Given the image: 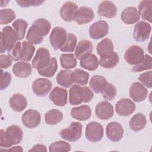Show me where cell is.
<instances>
[{"instance_id":"obj_1","label":"cell","mask_w":152,"mask_h":152,"mask_svg":"<svg viewBox=\"0 0 152 152\" xmlns=\"http://www.w3.org/2000/svg\"><path fill=\"white\" fill-rule=\"evenodd\" d=\"M23 136L21 128L17 125L8 126L5 131L1 130L0 146L4 148H9L12 145L20 143Z\"/></svg>"},{"instance_id":"obj_2","label":"cell","mask_w":152,"mask_h":152,"mask_svg":"<svg viewBox=\"0 0 152 152\" xmlns=\"http://www.w3.org/2000/svg\"><path fill=\"white\" fill-rule=\"evenodd\" d=\"M17 34L11 26H6L1 32V53L9 51L17 43Z\"/></svg>"},{"instance_id":"obj_3","label":"cell","mask_w":152,"mask_h":152,"mask_svg":"<svg viewBox=\"0 0 152 152\" xmlns=\"http://www.w3.org/2000/svg\"><path fill=\"white\" fill-rule=\"evenodd\" d=\"M83 126L78 122H73L69 126L59 132L60 136L68 141L74 142L78 140L81 136Z\"/></svg>"},{"instance_id":"obj_4","label":"cell","mask_w":152,"mask_h":152,"mask_svg":"<svg viewBox=\"0 0 152 152\" xmlns=\"http://www.w3.org/2000/svg\"><path fill=\"white\" fill-rule=\"evenodd\" d=\"M103 137V128L97 122H91L86 126V137L90 142L100 141Z\"/></svg>"},{"instance_id":"obj_5","label":"cell","mask_w":152,"mask_h":152,"mask_svg":"<svg viewBox=\"0 0 152 152\" xmlns=\"http://www.w3.org/2000/svg\"><path fill=\"white\" fill-rule=\"evenodd\" d=\"M51 59L49 51L45 48H40L32 61V66L37 70L46 66Z\"/></svg>"},{"instance_id":"obj_6","label":"cell","mask_w":152,"mask_h":152,"mask_svg":"<svg viewBox=\"0 0 152 152\" xmlns=\"http://www.w3.org/2000/svg\"><path fill=\"white\" fill-rule=\"evenodd\" d=\"M67 37L66 31L61 27H55L52 29L49 40L53 49L56 50L64 44Z\"/></svg>"},{"instance_id":"obj_7","label":"cell","mask_w":152,"mask_h":152,"mask_svg":"<svg viewBox=\"0 0 152 152\" xmlns=\"http://www.w3.org/2000/svg\"><path fill=\"white\" fill-rule=\"evenodd\" d=\"M144 50L137 45L131 46L125 51L124 58L126 62L130 65H137L144 58Z\"/></svg>"},{"instance_id":"obj_8","label":"cell","mask_w":152,"mask_h":152,"mask_svg":"<svg viewBox=\"0 0 152 152\" xmlns=\"http://www.w3.org/2000/svg\"><path fill=\"white\" fill-rule=\"evenodd\" d=\"M151 31V25L143 21L135 24L134 28L133 36L137 42H144L147 40Z\"/></svg>"},{"instance_id":"obj_9","label":"cell","mask_w":152,"mask_h":152,"mask_svg":"<svg viewBox=\"0 0 152 152\" xmlns=\"http://www.w3.org/2000/svg\"><path fill=\"white\" fill-rule=\"evenodd\" d=\"M52 87L51 81L46 78H39L32 84V90L38 97H45L50 91Z\"/></svg>"},{"instance_id":"obj_10","label":"cell","mask_w":152,"mask_h":152,"mask_svg":"<svg viewBox=\"0 0 152 152\" xmlns=\"http://www.w3.org/2000/svg\"><path fill=\"white\" fill-rule=\"evenodd\" d=\"M109 32L107 23L104 20H100L93 23L89 28V35L93 39H99L106 36Z\"/></svg>"},{"instance_id":"obj_11","label":"cell","mask_w":152,"mask_h":152,"mask_svg":"<svg viewBox=\"0 0 152 152\" xmlns=\"http://www.w3.org/2000/svg\"><path fill=\"white\" fill-rule=\"evenodd\" d=\"M94 17L93 10L88 7H81L74 13L73 20L81 25L91 21Z\"/></svg>"},{"instance_id":"obj_12","label":"cell","mask_w":152,"mask_h":152,"mask_svg":"<svg viewBox=\"0 0 152 152\" xmlns=\"http://www.w3.org/2000/svg\"><path fill=\"white\" fill-rule=\"evenodd\" d=\"M21 121L27 128H34L40 124L41 116L38 111L33 109H28L23 114Z\"/></svg>"},{"instance_id":"obj_13","label":"cell","mask_w":152,"mask_h":152,"mask_svg":"<svg viewBox=\"0 0 152 152\" xmlns=\"http://www.w3.org/2000/svg\"><path fill=\"white\" fill-rule=\"evenodd\" d=\"M106 131L107 138L113 142L120 141L124 132L122 126L117 122H111L109 123L106 126Z\"/></svg>"},{"instance_id":"obj_14","label":"cell","mask_w":152,"mask_h":152,"mask_svg":"<svg viewBox=\"0 0 152 152\" xmlns=\"http://www.w3.org/2000/svg\"><path fill=\"white\" fill-rule=\"evenodd\" d=\"M115 110L119 116H128L135 111V104L129 99H121L116 103L115 105Z\"/></svg>"},{"instance_id":"obj_15","label":"cell","mask_w":152,"mask_h":152,"mask_svg":"<svg viewBox=\"0 0 152 152\" xmlns=\"http://www.w3.org/2000/svg\"><path fill=\"white\" fill-rule=\"evenodd\" d=\"M129 96L136 102L144 101L148 95V91L143 84L139 82L134 83L129 88Z\"/></svg>"},{"instance_id":"obj_16","label":"cell","mask_w":152,"mask_h":152,"mask_svg":"<svg viewBox=\"0 0 152 152\" xmlns=\"http://www.w3.org/2000/svg\"><path fill=\"white\" fill-rule=\"evenodd\" d=\"M95 113L98 118L107 120L113 115L114 110L112 105L106 101H102L97 103L95 109Z\"/></svg>"},{"instance_id":"obj_17","label":"cell","mask_w":152,"mask_h":152,"mask_svg":"<svg viewBox=\"0 0 152 152\" xmlns=\"http://www.w3.org/2000/svg\"><path fill=\"white\" fill-rule=\"evenodd\" d=\"M67 91L59 87H55L49 94V99L58 106H64L67 103Z\"/></svg>"},{"instance_id":"obj_18","label":"cell","mask_w":152,"mask_h":152,"mask_svg":"<svg viewBox=\"0 0 152 152\" xmlns=\"http://www.w3.org/2000/svg\"><path fill=\"white\" fill-rule=\"evenodd\" d=\"M97 13L102 17L111 18L116 16L117 14V8L112 1H104L101 2L99 5Z\"/></svg>"},{"instance_id":"obj_19","label":"cell","mask_w":152,"mask_h":152,"mask_svg":"<svg viewBox=\"0 0 152 152\" xmlns=\"http://www.w3.org/2000/svg\"><path fill=\"white\" fill-rule=\"evenodd\" d=\"M31 27L37 35L43 37L49 33L51 28V25L49 21L40 18L36 20L32 24Z\"/></svg>"},{"instance_id":"obj_20","label":"cell","mask_w":152,"mask_h":152,"mask_svg":"<svg viewBox=\"0 0 152 152\" xmlns=\"http://www.w3.org/2000/svg\"><path fill=\"white\" fill-rule=\"evenodd\" d=\"M78 8V5L71 1L65 2L61 7L59 13L61 17L66 22H70L73 20L74 13Z\"/></svg>"},{"instance_id":"obj_21","label":"cell","mask_w":152,"mask_h":152,"mask_svg":"<svg viewBox=\"0 0 152 152\" xmlns=\"http://www.w3.org/2000/svg\"><path fill=\"white\" fill-rule=\"evenodd\" d=\"M9 104L14 111L20 112L27 107V101L26 98L21 94L15 93L10 97Z\"/></svg>"},{"instance_id":"obj_22","label":"cell","mask_w":152,"mask_h":152,"mask_svg":"<svg viewBox=\"0 0 152 152\" xmlns=\"http://www.w3.org/2000/svg\"><path fill=\"white\" fill-rule=\"evenodd\" d=\"M121 18L124 23L132 24L140 20V15L135 7H129L122 11Z\"/></svg>"},{"instance_id":"obj_23","label":"cell","mask_w":152,"mask_h":152,"mask_svg":"<svg viewBox=\"0 0 152 152\" xmlns=\"http://www.w3.org/2000/svg\"><path fill=\"white\" fill-rule=\"evenodd\" d=\"M93 50V45L88 40H81L77 45L75 50V56L76 58L81 60L85 56L91 53Z\"/></svg>"},{"instance_id":"obj_24","label":"cell","mask_w":152,"mask_h":152,"mask_svg":"<svg viewBox=\"0 0 152 152\" xmlns=\"http://www.w3.org/2000/svg\"><path fill=\"white\" fill-rule=\"evenodd\" d=\"M119 61V55L116 52L112 51L101 56L99 62L103 68H112L118 64Z\"/></svg>"},{"instance_id":"obj_25","label":"cell","mask_w":152,"mask_h":152,"mask_svg":"<svg viewBox=\"0 0 152 152\" xmlns=\"http://www.w3.org/2000/svg\"><path fill=\"white\" fill-rule=\"evenodd\" d=\"M31 65L26 62H18L12 66L13 73L18 77L26 78L28 77L31 73Z\"/></svg>"},{"instance_id":"obj_26","label":"cell","mask_w":152,"mask_h":152,"mask_svg":"<svg viewBox=\"0 0 152 152\" xmlns=\"http://www.w3.org/2000/svg\"><path fill=\"white\" fill-rule=\"evenodd\" d=\"M71 116L79 121H86L91 115V109L87 105H81L78 107H74L71 111Z\"/></svg>"},{"instance_id":"obj_27","label":"cell","mask_w":152,"mask_h":152,"mask_svg":"<svg viewBox=\"0 0 152 152\" xmlns=\"http://www.w3.org/2000/svg\"><path fill=\"white\" fill-rule=\"evenodd\" d=\"M83 100V89L78 85H73L69 91V102L71 105L80 104Z\"/></svg>"},{"instance_id":"obj_28","label":"cell","mask_w":152,"mask_h":152,"mask_svg":"<svg viewBox=\"0 0 152 152\" xmlns=\"http://www.w3.org/2000/svg\"><path fill=\"white\" fill-rule=\"evenodd\" d=\"M138 13L142 18L150 23L152 21V1H141L138 5Z\"/></svg>"},{"instance_id":"obj_29","label":"cell","mask_w":152,"mask_h":152,"mask_svg":"<svg viewBox=\"0 0 152 152\" xmlns=\"http://www.w3.org/2000/svg\"><path fill=\"white\" fill-rule=\"evenodd\" d=\"M89 84L94 93H100L105 88L107 84V81L104 77L95 75L90 78Z\"/></svg>"},{"instance_id":"obj_30","label":"cell","mask_w":152,"mask_h":152,"mask_svg":"<svg viewBox=\"0 0 152 152\" xmlns=\"http://www.w3.org/2000/svg\"><path fill=\"white\" fill-rule=\"evenodd\" d=\"M56 80L59 85L65 88H68L74 83L72 71L67 69L62 70L57 74Z\"/></svg>"},{"instance_id":"obj_31","label":"cell","mask_w":152,"mask_h":152,"mask_svg":"<svg viewBox=\"0 0 152 152\" xmlns=\"http://www.w3.org/2000/svg\"><path fill=\"white\" fill-rule=\"evenodd\" d=\"M147 120L145 115L141 113H138L134 115L129 121L130 128L135 132L142 129L146 125Z\"/></svg>"},{"instance_id":"obj_32","label":"cell","mask_w":152,"mask_h":152,"mask_svg":"<svg viewBox=\"0 0 152 152\" xmlns=\"http://www.w3.org/2000/svg\"><path fill=\"white\" fill-rule=\"evenodd\" d=\"M81 66L88 71H94L99 66V62L96 55L90 53L80 60Z\"/></svg>"},{"instance_id":"obj_33","label":"cell","mask_w":152,"mask_h":152,"mask_svg":"<svg viewBox=\"0 0 152 152\" xmlns=\"http://www.w3.org/2000/svg\"><path fill=\"white\" fill-rule=\"evenodd\" d=\"M63 118V113L60 110L53 109L49 110L45 115V121L48 125H56Z\"/></svg>"},{"instance_id":"obj_34","label":"cell","mask_w":152,"mask_h":152,"mask_svg":"<svg viewBox=\"0 0 152 152\" xmlns=\"http://www.w3.org/2000/svg\"><path fill=\"white\" fill-rule=\"evenodd\" d=\"M34 51L35 47L31 43L27 41H23L22 42L20 59L24 62L30 61L33 57Z\"/></svg>"},{"instance_id":"obj_35","label":"cell","mask_w":152,"mask_h":152,"mask_svg":"<svg viewBox=\"0 0 152 152\" xmlns=\"http://www.w3.org/2000/svg\"><path fill=\"white\" fill-rule=\"evenodd\" d=\"M58 69L57 61L55 58H51L49 64L45 68L37 70L38 73L46 77H52L54 75Z\"/></svg>"},{"instance_id":"obj_36","label":"cell","mask_w":152,"mask_h":152,"mask_svg":"<svg viewBox=\"0 0 152 152\" xmlns=\"http://www.w3.org/2000/svg\"><path fill=\"white\" fill-rule=\"evenodd\" d=\"M113 50V45L112 41L109 38H105L100 42L96 48L97 54L102 56L107 53L112 52Z\"/></svg>"},{"instance_id":"obj_37","label":"cell","mask_w":152,"mask_h":152,"mask_svg":"<svg viewBox=\"0 0 152 152\" xmlns=\"http://www.w3.org/2000/svg\"><path fill=\"white\" fill-rule=\"evenodd\" d=\"M27 26V21L23 19H17L12 23V27L14 28L18 40H21L24 37Z\"/></svg>"},{"instance_id":"obj_38","label":"cell","mask_w":152,"mask_h":152,"mask_svg":"<svg viewBox=\"0 0 152 152\" xmlns=\"http://www.w3.org/2000/svg\"><path fill=\"white\" fill-rule=\"evenodd\" d=\"M72 77L74 83L79 85L84 86L88 83L89 79V74L80 68L72 71Z\"/></svg>"},{"instance_id":"obj_39","label":"cell","mask_w":152,"mask_h":152,"mask_svg":"<svg viewBox=\"0 0 152 152\" xmlns=\"http://www.w3.org/2000/svg\"><path fill=\"white\" fill-rule=\"evenodd\" d=\"M61 65L65 69L74 68L77 65V59L72 53H63L60 56Z\"/></svg>"},{"instance_id":"obj_40","label":"cell","mask_w":152,"mask_h":152,"mask_svg":"<svg viewBox=\"0 0 152 152\" xmlns=\"http://www.w3.org/2000/svg\"><path fill=\"white\" fill-rule=\"evenodd\" d=\"M152 59L149 55H145L142 60L137 65H135L131 69V71L134 72H141L144 70L151 69L152 68Z\"/></svg>"},{"instance_id":"obj_41","label":"cell","mask_w":152,"mask_h":152,"mask_svg":"<svg viewBox=\"0 0 152 152\" xmlns=\"http://www.w3.org/2000/svg\"><path fill=\"white\" fill-rule=\"evenodd\" d=\"M77 43V37L72 33H68L64 44L59 49L62 52H72L76 48Z\"/></svg>"},{"instance_id":"obj_42","label":"cell","mask_w":152,"mask_h":152,"mask_svg":"<svg viewBox=\"0 0 152 152\" xmlns=\"http://www.w3.org/2000/svg\"><path fill=\"white\" fill-rule=\"evenodd\" d=\"M15 17V13L11 9H2L0 11V24L1 25L11 23Z\"/></svg>"},{"instance_id":"obj_43","label":"cell","mask_w":152,"mask_h":152,"mask_svg":"<svg viewBox=\"0 0 152 152\" xmlns=\"http://www.w3.org/2000/svg\"><path fill=\"white\" fill-rule=\"evenodd\" d=\"M71 150V145L69 143L64 141H58L52 143L49 147L50 152L54 151H69Z\"/></svg>"},{"instance_id":"obj_44","label":"cell","mask_w":152,"mask_h":152,"mask_svg":"<svg viewBox=\"0 0 152 152\" xmlns=\"http://www.w3.org/2000/svg\"><path fill=\"white\" fill-rule=\"evenodd\" d=\"M101 93L104 99L110 101L115 98L117 93V90L112 84L107 83L105 88Z\"/></svg>"},{"instance_id":"obj_45","label":"cell","mask_w":152,"mask_h":152,"mask_svg":"<svg viewBox=\"0 0 152 152\" xmlns=\"http://www.w3.org/2000/svg\"><path fill=\"white\" fill-rule=\"evenodd\" d=\"M22 44L20 42H17L15 45L8 51V55L14 61H18L20 59L21 53Z\"/></svg>"},{"instance_id":"obj_46","label":"cell","mask_w":152,"mask_h":152,"mask_svg":"<svg viewBox=\"0 0 152 152\" xmlns=\"http://www.w3.org/2000/svg\"><path fill=\"white\" fill-rule=\"evenodd\" d=\"M26 40L32 45H37L40 44L43 41V37H41L37 35L30 27L26 35Z\"/></svg>"},{"instance_id":"obj_47","label":"cell","mask_w":152,"mask_h":152,"mask_svg":"<svg viewBox=\"0 0 152 152\" xmlns=\"http://www.w3.org/2000/svg\"><path fill=\"white\" fill-rule=\"evenodd\" d=\"M138 80L148 88H151L152 87V72L149 71L148 72H144L141 74L139 77Z\"/></svg>"},{"instance_id":"obj_48","label":"cell","mask_w":152,"mask_h":152,"mask_svg":"<svg viewBox=\"0 0 152 152\" xmlns=\"http://www.w3.org/2000/svg\"><path fill=\"white\" fill-rule=\"evenodd\" d=\"M1 83H0V89L3 90L5 89L10 84L11 81V75L8 72H3L1 70Z\"/></svg>"},{"instance_id":"obj_49","label":"cell","mask_w":152,"mask_h":152,"mask_svg":"<svg viewBox=\"0 0 152 152\" xmlns=\"http://www.w3.org/2000/svg\"><path fill=\"white\" fill-rule=\"evenodd\" d=\"M45 1L41 0H17V4L21 7H28L31 6L37 7L43 4Z\"/></svg>"},{"instance_id":"obj_50","label":"cell","mask_w":152,"mask_h":152,"mask_svg":"<svg viewBox=\"0 0 152 152\" xmlns=\"http://www.w3.org/2000/svg\"><path fill=\"white\" fill-rule=\"evenodd\" d=\"M12 64V59L10 56L6 55L0 56V66L2 69H5L10 66Z\"/></svg>"},{"instance_id":"obj_51","label":"cell","mask_w":152,"mask_h":152,"mask_svg":"<svg viewBox=\"0 0 152 152\" xmlns=\"http://www.w3.org/2000/svg\"><path fill=\"white\" fill-rule=\"evenodd\" d=\"M83 102L88 103L90 102L93 98V93L88 87H83Z\"/></svg>"},{"instance_id":"obj_52","label":"cell","mask_w":152,"mask_h":152,"mask_svg":"<svg viewBox=\"0 0 152 152\" xmlns=\"http://www.w3.org/2000/svg\"><path fill=\"white\" fill-rule=\"evenodd\" d=\"M28 151H47L46 147L45 145L38 144L34 145Z\"/></svg>"},{"instance_id":"obj_53","label":"cell","mask_w":152,"mask_h":152,"mask_svg":"<svg viewBox=\"0 0 152 152\" xmlns=\"http://www.w3.org/2000/svg\"><path fill=\"white\" fill-rule=\"evenodd\" d=\"M23 150L21 146H15L8 150V151H23Z\"/></svg>"}]
</instances>
